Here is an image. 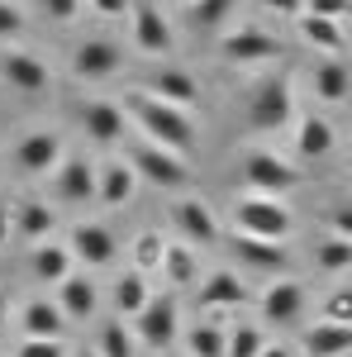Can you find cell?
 <instances>
[{
	"label": "cell",
	"mask_w": 352,
	"mask_h": 357,
	"mask_svg": "<svg viewBox=\"0 0 352 357\" xmlns=\"http://www.w3.org/2000/svg\"><path fill=\"white\" fill-rule=\"evenodd\" d=\"M124 110L134 114L138 129L153 138V143H162V148H171V153L190 158V148H195V124H190V114L181 110V105H167V100L148 96V91H129Z\"/></svg>",
	"instance_id": "cell-1"
},
{
	"label": "cell",
	"mask_w": 352,
	"mask_h": 357,
	"mask_svg": "<svg viewBox=\"0 0 352 357\" xmlns=\"http://www.w3.org/2000/svg\"><path fill=\"white\" fill-rule=\"evenodd\" d=\"M296 114V91H291V77L271 72V77H257L247 86V124L257 134H281Z\"/></svg>",
	"instance_id": "cell-2"
},
{
	"label": "cell",
	"mask_w": 352,
	"mask_h": 357,
	"mask_svg": "<svg viewBox=\"0 0 352 357\" xmlns=\"http://www.w3.org/2000/svg\"><path fill=\"white\" fill-rule=\"evenodd\" d=\"M129 162H134L138 181H148V186H158V191H186L190 176H195L181 153H171V148L153 143V138H143V143L129 148Z\"/></svg>",
	"instance_id": "cell-3"
},
{
	"label": "cell",
	"mask_w": 352,
	"mask_h": 357,
	"mask_svg": "<svg viewBox=\"0 0 352 357\" xmlns=\"http://www.w3.org/2000/svg\"><path fill=\"white\" fill-rule=\"evenodd\" d=\"M234 224H238V234H252V238H276V243H286V234H291V210L276 200V195H243V200H234Z\"/></svg>",
	"instance_id": "cell-4"
},
{
	"label": "cell",
	"mask_w": 352,
	"mask_h": 357,
	"mask_svg": "<svg viewBox=\"0 0 352 357\" xmlns=\"http://www.w3.org/2000/svg\"><path fill=\"white\" fill-rule=\"evenodd\" d=\"M134 338L143 348H153V353L171 348L181 338V305H176V296H153L143 305L134 314Z\"/></svg>",
	"instance_id": "cell-5"
},
{
	"label": "cell",
	"mask_w": 352,
	"mask_h": 357,
	"mask_svg": "<svg viewBox=\"0 0 352 357\" xmlns=\"http://www.w3.org/2000/svg\"><path fill=\"white\" fill-rule=\"evenodd\" d=\"M243 181L252 191H296L300 186V167H291L281 153L271 148H243Z\"/></svg>",
	"instance_id": "cell-6"
},
{
	"label": "cell",
	"mask_w": 352,
	"mask_h": 357,
	"mask_svg": "<svg viewBox=\"0 0 352 357\" xmlns=\"http://www.w3.org/2000/svg\"><path fill=\"white\" fill-rule=\"evenodd\" d=\"M129 38H134V48L143 57H167L171 53V24H167V15L158 10V0H134V10H129Z\"/></svg>",
	"instance_id": "cell-7"
},
{
	"label": "cell",
	"mask_w": 352,
	"mask_h": 357,
	"mask_svg": "<svg viewBox=\"0 0 352 357\" xmlns=\"http://www.w3.org/2000/svg\"><path fill=\"white\" fill-rule=\"evenodd\" d=\"M10 162H15V172H24V176H48V172L62 167V138L53 129H33V134H24L15 143Z\"/></svg>",
	"instance_id": "cell-8"
},
{
	"label": "cell",
	"mask_w": 352,
	"mask_h": 357,
	"mask_svg": "<svg viewBox=\"0 0 352 357\" xmlns=\"http://www.w3.org/2000/svg\"><path fill=\"white\" fill-rule=\"evenodd\" d=\"M171 229H176L190 248L219 243V215L200 200V195H181V200L171 205Z\"/></svg>",
	"instance_id": "cell-9"
},
{
	"label": "cell",
	"mask_w": 352,
	"mask_h": 357,
	"mask_svg": "<svg viewBox=\"0 0 352 357\" xmlns=\"http://www.w3.org/2000/svg\"><path fill=\"white\" fill-rule=\"evenodd\" d=\"M119 67H124V48L114 38H82L72 53V77L82 82H109Z\"/></svg>",
	"instance_id": "cell-10"
},
{
	"label": "cell",
	"mask_w": 352,
	"mask_h": 357,
	"mask_svg": "<svg viewBox=\"0 0 352 357\" xmlns=\"http://www.w3.org/2000/svg\"><path fill=\"white\" fill-rule=\"evenodd\" d=\"M0 77L15 86V91H24V96H43L53 86V67L43 57L24 53V48H5L0 53Z\"/></svg>",
	"instance_id": "cell-11"
},
{
	"label": "cell",
	"mask_w": 352,
	"mask_h": 357,
	"mask_svg": "<svg viewBox=\"0 0 352 357\" xmlns=\"http://www.w3.org/2000/svg\"><path fill=\"white\" fill-rule=\"evenodd\" d=\"M224 62H234V67H252V62H276L281 57V38H271L267 29L257 24H243L238 33H229L224 38Z\"/></svg>",
	"instance_id": "cell-12"
},
{
	"label": "cell",
	"mask_w": 352,
	"mask_h": 357,
	"mask_svg": "<svg viewBox=\"0 0 352 357\" xmlns=\"http://www.w3.org/2000/svg\"><path fill=\"white\" fill-rule=\"evenodd\" d=\"M53 191L62 205H86L100 195V167H91V158H67L53 176Z\"/></svg>",
	"instance_id": "cell-13"
},
{
	"label": "cell",
	"mask_w": 352,
	"mask_h": 357,
	"mask_svg": "<svg viewBox=\"0 0 352 357\" xmlns=\"http://www.w3.org/2000/svg\"><path fill=\"white\" fill-rule=\"evenodd\" d=\"M300 314H305V286L300 281L281 276L262 291V319L271 329H291V324H300Z\"/></svg>",
	"instance_id": "cell-14"
},
{
	"label": "cell",
	"mask_w": 352,
	"mask_h": 357,
	"mask_svg": "<svg viewBox=\"0 0 352 357\" xmlns=\"http://www.w3.org/2000/svg\"><path fill=\"white\" fill-rule=\"evenodd\" d=\"M234 257H238L243 267L267 272V276H286V267H291L286 243H276V238H252V234H234Z\"/></svg>",
	"instance_id": "cell-15"
},
{
	"label": "cell",
	"mask_w": 352,
	"mask_h": 357,
	"mask_svg": "<svg viewBox=\"0 0 352 357\" xmlns=\"http://www.w3.org/2000/svg\"><path fill=\"white\" fill-rule=\"evenodd\" d=\"M82 129L91 143H100V148H114L124 129H129V110L124 105H114V100H91L82 110Z\"/></svg>",
	"instance_id": "cell-16"
},
{
	"label": "cell",
	"mask_w": 352,
	"mask_h": 357,
	"mask_svg": "<svg viewBox=\"0 0 352 357\" xmlns=\"http://www.w3.org/2000/svg\"><path fill=\"white\" fill-rule=\"evenodd\" d=\"M67 248H72V257H77V262H86V267H109V262H114V252H119L114 234H109L105 224H95V220L77 224Z\"/></svg>",
	"instance_id": "cell-17"
},
{
	"label": "cell",
	"mask_w": 352,
	"mask_h": 357,
	"mask_svg": "<svg viewBox=\"0 0 352 357\" xmlns=\"http://www.w3.org/2000/svg\"><path fill=\"white\" fill-rule=\"evenodd\" d=\"M143 91L158 96V100H167V105H181V110H190V105L200 100V86H195V77H190L186 67H162V72H153V77L143 82Z\"/></svg>",
	"instance_id": "cell-18"
},
{
	"label": "cell",
	"mask_w": 352,
	"mask_h": 357,
	"mask_svg": "<svg viewBox=\"0 0 352 357\" xmlns=\"http://www.w3.org/2000/svg\"><path fill=\"white\" fill-rule=\"evenodd\" d=\"M57 305H62V314H67L72 324H86V319L100 310L95 281H91V276H67V281L57 286Z\"/></svg>",
	"instance_id": "cell-19"
},
{
	"label": "cell",
	"mask_w": 352,
	"mask_h": 357,
	"mask_svg": "<svg viewBox=\"0 0 352 357\" xmlns=\"http://www.w3.org/2000/svg\"><path fill=\"white\" fill-rule=\"evenodd\" d=\"M134 191H138V172H134V162H105L100 167V205L105 210H124L129 200H134Z\"/></svg>",
	"instance_id": "cell-20"
},
{
	"label": "cell",
	"mask_w": 352,
	"mask_h": 357,
	"mask_svg": "<svg viewBox=\"0 0 352 357\" xmlns=\"http://www.w3.org/2000/svg\"><path fill=\"white\" fill-rule=\"evenodd\" d=\"M20 324H24V338H62V329H67L72 319L62 314L57 301H24Z\"/></svg>",
	"instance_id": "cell-21"
},
{
	"label": "cell",
	"mask_w": 352,
	"mask_h": 357,
	"mask_svg": "<svg viewBox=\"0 0 352 357\" xmlns=\"http://www.w3.org/2000/svg\"><path fill=\"white\" fill-rule=\"evenodd\" d=\"M53 229H57L53 205H43V200H20V205H15V234H20V238L43 243V238H53Z\"/></svg>",
	"instance_id": "cell-22"
},
{
	"label": "cell",
	"mask_w": 352,
	"mask_h": 357,
	"mask_svg": "<svg viewBox=\"0 0 352 357\" xmlns=\"http://www.w3.org/2000/svg\"><path fill=\"white\" fill-rule=\"evenodd\" d=\"M333 143H338V134H333V124H328L324 114H305V119H300V129H296V153L300 158L319 162V158L333 153Z\"/></svg>",
	"instance_id": "cell-23"
},
{
	"label": "cell",
	"mask_w": 352,
	"mask_h": 357,
	"mask_svg": "<svg viewBox=\"0 0 352 357\" xmlns=\"http://www.w3.org/2000/svg\"><path fill=\"white\" fill-rule=\"evenodd\" d=\"M72 248L67 243H53V238H43V243L33 248V276L43 281V286H62L67 276H72Z\"/></svg>",
	"instance_id": "cell-24"
},
{
	"label": "cell",
	"mask_w": 352,
	"mask_h": 357,
	"mask_svg": "<svg viewBox=\"0 0 352 357\" xmlns=\"http://www.w3.org/2000/svg\"><path fill=\"white\" fill-rule=\"evenodd\" d=\"M305 353H309V357H338V353H352V324L319 319L314 329H305Z\"/></svg>",
	"instance_id": "cell-25"
},
{
	"label": "cell",
	"mask_w": 352,
	"mask_h": 357,
	"mask_svg": "<svg viewBox=\"0 0 352 357\" xmlns=\"http://www.w3.org/2000/svg\"><path fill=\"white\" fill-rule=\"evenodd\" d=\"M243 301H247L243 276H234L229 267H219L215 276H205V281H200V305H210V310H224V305H243Z\"/></svg>",
	"instance_id": "cell-26"
},
{
	"label": "cell",
	"mask_w": 352,
	"mask_h": 357,
	"mask_svg": "<svg viewBox=\"0 0 352 357\" xmlns=\"http://www.w3.org/2000/svg\"><path fill=\"white\" fill-rule=\"evenodd\" d=\"M348 91H352L348 67H343L338 57H324V62L314 67V96L328 100V105H338V100H348Z\"/></svg>",
	"instance_id": "cell-27"
},
{
	"label": "cell",
	"mask_w": 352,
	"mask_h": 357,
	"mask_svg": "<svg viewBox=\"0 0 352 357\" xmlns=\"http://www.w3.org/2000/svg\"><path fill=\"white\" fill-rule=\"evenodd\" d=\"M109 301H114V310L119 314H138L143 305L153 301V291H148V272H124L119 281H114V291H109Z\"/></svg>",
	"instance_id": "cell-28"
},
{
	"label": "cell",
	"mask_w": 352,
	"mask_h": 357,
	"mask_svg": "<svg viewBox=\"0 0 352 357\" xmlns=\"http://www.w3.org/2000/svg\"><path fill=\"white\" fill-rule=\"evenodd\" d=\"M300 38L305 43H314V48H324L328 57L343 53V29H338V20H324V15H300Z\"/></svg>",
	"instance_id": "cell-29"
},
{
	"label": "cell",
	"mask_w": 352,
	"mask_h": 357,
	"mask_svg": "<svg viewBox=\"0 0 352 357\" xmlns=\"http://www.w3.org/2000/svg\"><path fill=\"white\" fill-rule=\"evenodd\" d=\"M162 272H167V281H171V286H195V281H200V262H195L190 243H167Z\"/></svg>",
	"instance_id": "cell-30"
},
{
	"label": "cell",
	"mask_w": 352,
	"mask_h": 357,
	"mask_svg": "<svg viewBox=\"0 0 352 357\" xmlns=\"http://www.w3.org/2000/svg\"><path fill=\"white\" fill-rule=\"evenodd\" d=\"M186 348L190 357H229V333L219 329V324H190L186 329Z\"/></svg>",
	"instance_id": "cell-31"
},
{
	"label": "cell",
	"mask_w": 352,
	"mask_h": 357,
	"mask_svg": "<svg viewBox=\"0 0 352 357\" xmlns=\"http://www.w3.org/2000/svg\"><path fill=\"white\" fill-rule=\"evenodd\" d=\"M314 262H319V272H348V267H352V238L328 234L324 243L314 248Z\"/></svg>",
	"instance_id": "cell-32"
},
{
	"label": "cell",
	"mask_w": 352,
	"mask_h": 357,
	"mask_svg": "<svg viewBox=\"0 0 352 357\" xmlns=\"http://www.w3.org/2000/svg\"><path fill=\"white\" fill-rule=\"evenodd\" d=\"M162 257H167V238L158 229H143L134 238V267L138 272H153V267H162Z\"/></svg>",
	"instance_id": "cell-33"
},
{
	"label": "cell",
	"mask_w": 352,
	"mask_h": 357,
	"mask_svg": "<svg viewBox=\"0 0 352 357\" xmlns=\"http://www.w3.org/2000/svg\"><path fill=\"white\" fill-rule=\"evenodd\" d=\"M134 333H129V324H124V319H109L105 329H100V348H95V353L100 357H134Z\"/></svg>",
	"instance_id": "cell-34"
},
{
	"label": "cell",
	"mask_w": 352,
	"mask_h": 357,
	"mask_svg": "<svg viewBox=\"0 0 352 357\" xmlns=\"http://www.w3.org/2000/svg\"><path fill=\"white\" fill-rule=\"evenodd\" d=\"M262 348H267V338L257 324H238L229 333V357H262Z\"/></svg>",
	"instance_id": "cell-35"
},
{
	"label": "cell",
	"mask_w": 352,
	"mask_h": 357,
	"mask_svg": "<svg viewBox=\"0 0 352 357\" xmlns=\"http://www.w3.org/2000/svg\"><path fill=\"white\" fill-rule=\"evenodd\" d=\"M229 10H234V0H190V24L195 29H215Z\"/></svg>",
	"instance_id": "cell-36"
},
{
	"label": "cell",
	"mask_w": 352,
	"mask_h": 357,
	"mask_svg": "<svg viewBox=\"0 0 352 357\" xmlns=\"http://www.w3.org/2000/svg\"><path fill=\"white\" fill-rule=\"evenodd\" d=\"M15 357H67V343L62 338H24Z\"/></svg>",
	"instance_id": "cell-37"
},
{
	"label": "cell",
	"mask_w": 352,
	"mask_h": 357,
	"mask_svg": "<svg viewBox=\"0 0 352 357\" xmlns=\"http://www.w3.org/2000/svg\"><path fill=\"white\" fill-rule=\"evenodd\" d=\"M324 319L333 324H352V291H333L324 301Z\"/></svg>",
	"instance_id": "cell-38"
},
{
	"label": "cell",
	"mask_w": 352,
	"mask_h": 357,
	"mask_svg": "<svg viewBox=\"0 0 352 357\" xmlns=\"http://www.w3.org/2000/svg\"><path fill=\"white\" fill-rule=\"evenodd\" d=\"M20 29H24V10H20L15 0H0V43H5V38H15Z\"/></svg>",
	"instance_id": "cell-39"
},
{
	"label": "cell",
	"mask_w": 352,
	"mask_h": 357,
	"mask_svg": "<svg viewBox=\"0 0 352 357\" xmlns=\"http://www.w3.org/2000/svg\"><path fill=\"white\" fill-rule=\"evenodd\" d=\"M43 15L57 20V24H72L82 15V0H43Z\"/></svg>",
	"instance_id": "cell-40"
},
{
	"label": "cell",
	"mask_w": 352,
	"mask_h": 357,
	"mask_svg": "<svg viewBox=\"0 0 352 357\" xmlns=\"http://www.w3.org/2000/svg\"><path fill=\"white\" fill-rule=\"evenodd\" d=\"M328 229H333L338 238H352V200H338V205L328 210Z\"/></svg>",
	"instance_id": "cell-41"
},
{
	"label": "cell",
	"mask_w": 352,
	"mask_h": 357,
	"mask_svg": "<svg viewBox=\"0 0 352 357\" xmlns=\"http://www.w3.org/2000/svg\"><path fill=\"white\" fill-rule=\"evenodd\" d=\"M305 10L324 15V20H343V15H352V0H305Z\"/></svg>",
	"instance_id": "cell-42"
},
{
	"label": "cell",
	"mask_w": 352,
	"mask_h": 357,
	"mask_svg": "<svg viewBox=\"0 0 352 357\" xmlns=\"http://www.w3.org/2000/svg\"><path fill=\"white\" fill-rule=\"evenodd\" d=\"M91 10L105 15V20H124V15L134 10V0H91Z\"/></svg>",
	"instance_id": "cell-43"
},
{
	"label": "cell",
	"mask_w": 352,
	"mask_h": 357,
	"mask_svg": "<svg viewBox=\"0 0 352 357\" xmlns=\"http://www.w3.org/2000/svg\"><path fill=\"white\" fill-rule=\"evenodd\" d=\"M15 234V210H10V200L0 195V248H5V238Z\"/></svg>",
	"instance_id": "cell-44"
},
{
	"label": "cell",
	"mask_w": 352,
	"mask_h": 357,
	"mask_svg": "<svg viewBox=\"0 0 352 357\" xmlns=\"http://www.w3.org/2000/svg\"><path fill=\"white\" fill-rule=\"evenodd\" d=\"M262 5H267V10H276V15H305V0H262Z\"/></svg>",
	"instance_id": "cell-45"
},
{
	"label": "cell",
	"mask_w": 352,
	"mask_h": 357,
	"mask_svg": "<svg viewBox=\"0 0 352 357\" xmlns=\"http://www.w3.org/2000/svg\"><path fill=\"white\" fill-rule=\"evenodd\" d=\"M262 357H296V353H291L286 343H267V348H262Z\"/></svg>",
	"instance_id": "cell-46"
},
{
	"label": "cell",
	"mask_w": 352,
	"mask_h": 357,
	"mask_svg": "<svg viewBox=\"0 0 352 357\" xmlns=\"http://www.w3.org/2000/svg\"><path fill=\"white\" fill-rule=\"evenodd\" d=\"M77 357H100V353H95V348H82V353H77Z\"/></svg>",
	"instance_id": "cell-47"
},
{
	"label": "cell",
	"mask_w": 352,
	"mask_h": 357,
	"mask_svg": "<svg viewBox=\"0 0 352 357\" xmlns=\"http://www.w3.org/2000/svg\"><path fill=\"white\" fill-rule=\"evenodd\" d=\"M0 324H5V296H0Z\"/></svg>",
	"instance_id": "cell-48"
},
{
	"label": "cell",
	"mask_w": 352,
	"mask_h": 357,
	"mask_svg": "<svg viewBox=\"0 0 352 357\" xmlns=\"http://www.w3.org/2000/svg\"><path fill=\"white\" fill-rule=\"evenodd\" d=\"M338 357H352V353H338Z\"/></svg>",
	"instance_id": "cell-49"
},
{
	"label": "cell",
	"mask_w": 352,
	"mask_h": 357,
	"mask_svg": "<svg viewBox=\"0 0 352 357\" xmlns=\"http://www.w3.org/2000/svg\"><path fill=\"white\" fill-rule=\"evenodd\" d=\"M348 172H352V158H348Z\"/></svg>",
	"instance_id": "cell-50"
},
{
	"label": "cell",
	"mask_w": 352,
	"mask_h": 357,
	"mask_svg": "<svg viewBox=\"0 0 352 357\" xmlns=\"http://www.w3.org/2000/svg\"><path fill=\"white\" fill-rule=\"evenodd\" d=\"M186 5H190V0H186Z\"/></svg>",
	"instance_id": "cell-51"
}]
</instances>
